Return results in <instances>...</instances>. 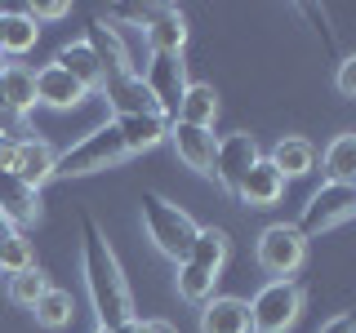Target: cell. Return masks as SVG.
I'll return each mask as SVG.
<instances>
[{"instance_id": "cell-1", "label": "cell", "mask_w": 356, "mask_h": 333, "mask_svg": "<svg viewBox=\"0 0 356 333\" xmlns=\"http://www.w3.org/2000/svg\"><path fill=\"white\" fill-rule=\"evenodd\" d=\"M81 266H85V289H89V302H94V316H98V329H125L134 316V293H129V280L120 271V258L116 249L107 244L103 227L94 218H81Z\"/></svg>"}, {"instance_id": "cell-2", "label": "cell", "mask_w": 356, "mask_h": 333, "mask_svg": "<svg viewBox=\"0 0 356 333\" xmlns=\"http://www.w3.org/2000/svg\"><path fill=\"white\" fill-rule=\"evenodd\" d=\"M138 205H143V227H147V240L165 253V258H174V266L187 262V249H192V240H196V222L187 218L178 205H170L165 196H156V191H143Z\"/></svg>"}, {"instance_id": "cell-3", "label": "cell", "mask_w": 356, "mask_h": 333, "mask_svg": "<svg viewBox=\"0 0 356 333\" xmlns=\"http://www.w3.org/2000/svg\"><path fill=\"white\" fill-rule=\"evenodd\" d=\"M125 142H120L116 125H98L89 129L81 142H72L58 160H54V178H85V173H103V169H116L125 160Z\"/></svg>"}, {"instance_id": "cell-4", "label": "cell", "mask_w": 356, "mask_h": 333, "mask_svg": "<svg viewBox=\"0 0 356 333\" xmlns=\"http://www.w3.org/2000/svg\"><path fill=\"white\" fill-rule=\"evenodd\" d=\"M143 89H147L156 116L165 120V125H174L178 120V103H183V89H187V71H183V53H147V62H143L138 71Z\"/></svg>"}, {"instance_id": "cell-5", "label": "cell", "mask_w": 356, "mask_h": 333, "mask_svg": "<svg viewBox=\"0 0 356 333\" xmlns=\"http://www.w3.org/2000/svg\"><path fill=\"white\" fill-rule=\"evenodd\" d=\"M303 289H298L294 280H272L263 284L259 293H254L250 302V329L254 333H285L294 329V320L303 316Z\"/></svg>"}, {"instance_id": "cell-6", "label": "cell", "mask_w": 356, "mask_h": 333, "mask_svg": "<svg viewBox=\"0 0 356 333\" xmlns=\"http://www.w3.org/2000/svg\"><path fill=\"white\" fill-rule=\"evenodd\" d=\"M356 214V187L352 182H325L316 196L303 205V218H298V236L312 240V236H325V231L352 222Z\"/></svg>"}, {"instance_id": "cell-7", "label": "cell", "mask_w": 356, "mask_h": 333, "mask_svg": "<svg viewBox=\"0 0 356 333\" xmlns=\"http://www.w3.org/2000/svg\"><path fill=\"white\" fill-rule=\"evenodd\" d=\"M254 258H259V266L267 275L289 280V275L307 262V240L298 236V227H289V222H272V227H263L259 244H254Z\"/></svg>"}, {"instance_id": "cell-8", "label": "cell", "mask_w": 356, "mask_h": 333, "mask_svg": "<svg viewBox=\"0 0 356 333\" xmlns=\"http://www.w3.org/2000/svg\"><path fill=\"white\" fill-rule=\"evenodd\" d=\"M259 164V142H254V133H227V138H218V147H214V182L222 187V191H232L236 196V187H241V178Z\"/></svg>"}, {"instance_id": "cell-9", "label": "cell", "mask_w": 356, "mask_h": 333, "mask_svg": "<svg viewBox=\"0 0 356 333\" xmlns=\"http://www.w3.org/2000/svg\"><path fill=\"white\" fill-rule=\"evenodd\" d=\"M170 142H174L178 160H183L187 169L214 178V147H218V138H214L209 129H196V125H183V120H174V125H170Z\"/></svg>"}, {"instance_id": "cell-10", "label": "cell", "mask_w": 356, "mask_h": 333, "mask_svg": "<svg viewBox=\"0 0 356 333\" xmlns=\"http://www.w3.org/2000/svg\"><path fill=\"white\" fill-rule=\"evenodd\" d=\"M0 218L18 231L40 218V191H31L27 182H18L14 169H0Z\"/></svg>"}, {"instance_id": "cell-11", "label": "cell", "mask_w": 356, "mask_h": 333, "mask_svg": "<svg viewBox=\"0 0 356 333\" xmlns=\"http://www.w3.org/2000/svg\"><path fill=\"white\" fill-rule=\"evenodd\" d=\"M54 160H58V151H54L44 138H18L14 178H18V182H27L31 191H40V182H49V178H54Z\"/></svg>"}, {"instance_id": "cell-12", "label": "cell", "mask_w": 356, "mask_h": 333, "mask_svg": "<svg viewBox=\"0 0 356 333\" xmlns=\"http://www.w3.org/2000/svg\"><path fill=\"white\" fill-rule=\"evenodd\" d=\"M36 107V71H27V67L18 62H0V116H27V111Z\"/></svg>"}, {"instance_id": "cell-13", "label": "cell", "mask_w": 356, "mask_h": 333, "mask_svg": "<svg viewBox=\"0 0 356 333\" xmlns=\"http://www.w3.org/2000/svg\"><path fill=\"white\" fill-rule=\"evenodd\" d=\"M111 125H116V133H120V142H125V151H129V155L152 151V147H161V142L170 138V125H165L156 111H134V116H116Z\"/></svg>"}, {"instance_id": "cell-14", "label": "cell", "mask_w": 356, "mask_h": 333, "mask_svg": "<svg viewBox=\"0 0 356 333\" xmlns=\"http://www.w3.org/2000/svg\"><path fill=\"white\" fill-rule=\"evenodd\" d=\"M236 196H241L250 209H272L276 200L285 196V178L272 169V160H267V155H259V164H254V169L241 178Z\"/></svg>"}, {"instance_id": "cell-15", "label": "cell", "mask_w": 356, "mask_h": 333, "mask_svg": "<svg viewBox=\"0 0 356 333\" xmlns=\"http://www.w3.org/2000/svg\"><path fill=\"white\" fill-rule=\"evenodd\" d=\"M200 333H254L245 298H209L200 307Z\"/></svg>"}, {"instance_id": "cell-16", "label": "cell", "mask_w": 356, "mask_h": 333, "mask_svg": "<svg viewBox=\"0 0 356 333\" xmlns=\"http://www.w3.org/2000/svg\"><path fill=\"white\" fill-rule=\"evenodd\" d=\"M272 169L285 178H303V173H312L316 169V147H312L307 138H298V133H285V138H276V147H272Z\"/></svg>"}, {"instance_id": "cell-17", "label": "cell", "mask_w": 356, "mask_h": 333, "mask_svg": "<svg viewBox=\"0 0 356 333\" xmlns=\"http://www.w3.org/2000/svg\"><path fill=\"white\" fill-rule=\"evenodd\" d=\"M36 103H44V107H58V111H67V107H76V103H85V89L72 80V76L63 71V67H40L36 71Z\"/></svg>"}, {"instance_id": "cell-18", "label": "cell", "mask_w": 356, "mask_h": 333, "mask_svg": "<svg viewBox=\"0 0 356 333\" xmlns=\"http://www.w3.org/2000/svg\"><path fill=\"white\" fill-rule=\"evenodd\" d=\"M143 27H147V44L156 53H183L187 44V18L178 9H161V14H143Z\"/></svg>"}, {"instance_id": "cell-19", "label": "cell", "mask_w": 356, "mask_h": 333, "mask_svg": "<svg viewBox=\"0 0 356 333\" xmlns=\"http://www.w3.org/2000/svg\"><path fill=\"white\" fill-rule=\"evenodd\" d=\"M54 67H63V71L72 76V80L81 85L85 94H94V89L103 85V67H98L94 49H89L85 40H72V44H63V49H58V58H54Z\"/></svg>"}, {"instance_id": "cell-20", "label": "cell", "mask_w": 356, "mask_h": 333, "mask_svg": "<svg viewBox=\"0 0 356 333\" xmlns=\"http://www.w3.org/2000/svg\"><path fill=\"white\" fill-rule=\"evenodd\" d=\"M227 249H232L227 231H218V227H196V240H192V249H187V262H192L196 271H205V275H214V280H218L222 262H227Z\"/></svg>"}, {"instance_id": "cell-21", "label": "cell", "mask_w": 356, "mask_h": 333, "mask_svg": "<svg viewBox=\"0 0 356 333\" xmlns=\"http://www.w3.org/2000/svg\"><path fill=\"white\" fill-rule=\"evenodd\" d=\"M214 116H218V94H214V85L187 80L183 103H178V120H183V125H196V129H214Z\"/></svg>"}, {"instance_id": "cell-22", "label": "cell", "mask_w": 356, "mask_h": 333, "mask_svg": "<svg viewBox=\"0 0 356 333\" xmlns=\"http://www.w3.org/2000/svg\"><path fill=\"white\" fill-rule=\"evenodd\" d=\"M40 40V27L22 9H0V53H27Z\"/></svg>"}, {"instance_id": "cell-23", "label": "cell", "mask_w": 356, "mask_h": 333, "mask_svg": "<svg viewBox=\"0 0 356 333\" xmlns=\"http://www.w3.org/2000/svg\"><path fill=\"white\" fill-rule=\"evenodd\" d=\"M31 316H36V325L40 329H63V325H72V316H76V302H72V293L67 289H44V293L36 298V307H31Z\"/></svg>"}, {"instance_id": "cell-24", "label": "cell", "mask_w": 356, "mask_h": 333, "mask_svg": "<svg viewBox=\"0 0 356 333\" xmlns=\"http://www.w3.org/2000/svg\"><path fill=\"white\" fill-rule=\"evenodd\" d=\"M325 173H330V182L356 187V133H339L325 147Z\"/></svg>"}, {"instance_id": "cell-25", "label": "cell", "mask_w": 356, "mask_h": 333, "mask_svg": "<svg viewBox=\"0 0 356 333\" xmlns=\"http://www.w3.org/2000/svg\"><path fill=\"white\" fill-rule=\"evenodd\" d=\"M44 289H49V275H44L36 262L9 275V298H14L18 307H36V298L44 293Z\"/></svg>"}, {"instance_id": "cell-26", "label": "cell", "mask_w": 356, "mask_h": 333, "mask_svg": "<svg viewBox=\"0 0 356 333\" xmlns=\"http://www.w3.org/2000/svg\"><path fill=\"white\" fill-rule=\"evenodd\" d=\"M174 284H178V298H187V302H200V307H205L209 298H214V275L196 271L192 262H178Z\"/></svg>"}, {"instance_id": "cell-27", "label": "cell", "mask_w": 356, "mask_h": 333, "mask_svg": "<svg viewBox=\"0 0 356 333\" xmlns=\"http://www.w3.org/2000/svg\"><path fill=\"white\" fill-rule=\"evenodd\" d=\"M22 266H31V240L22 236L18 227H9L5 236H0V271H22Z\"/></svg>"}, {"instance_id": "cell-28", "label": "cell", "mask_w": 356, "mask_h": 333, "mask_svg": "<svg viewBox=\"0 0 356 333\" xmlns=\"http://www.w3.org/2000/svg\"><path fill=\"white\" fill-rule=\"evenodd\" d=\"M22 14H27L31 22H54V18H67V14H72V5H67V0H31Z\"/></svg>"}, {"instance_id": "cell-29", "label": "cell", "mask_w": 356, "mask_h": 333, "mask_svg": "<svg viewBox=\"0 0 356 333\" xmlns=\"http://www.w3.org/2000/svg\"><path fill=\"white\" fill-rule=\"evenodd\" d=\"M339 94L343 98H356V58H343L339 62Z\"/></svg>"}, {"instance_id": "cell-30", "label": "cell", "mask_w": 356, "mask_h": 333, "mask_svg": "<svg viewBox=\"0 0 356 333\" xmlns=\"http://www.w3.org/2000/svg\"><path fill=\"white\" fill-rule=\"evenodd\" d=\"M120 333H178L170 320H129Z\"/></svg>"}, {"instance_id": "cell-31", "label": "cell", "mask_w": 356, "mask_h": 333, "mask_svg": "<svg viewBox=\"0 0 356 333\" xmlns=\"http://www.w3.org/2000/svg\"><path fill=\"white\" fill-rule=\"evenodd\" d=\"M14 151H18V138L0 133V169H14Z\"/></svg>"}, {"instance_id": "cell-32", "label": "cell", "mask_w": 356, "mask_h": 333, "mask_svg": "<svg viewBox=\"0 0 356 333\" xmlns=\"http://www.w3.org/2000/svg\"><path fill=\"white\" fill-rule=\"evenodd\" d=\"M321 333H356V325H352V316H348V311H343V316L325 320V325H321Z\"/></svg>"}, {"instance_id": "cell-33", "label": "cell", "mask_w": 356, "mask_h": 333, "mask_svg": "<svg viewBox=\"0 0 356 333\" xmlns=\"http://www.w3.org/2000/svg\"><path fill=\"white\" fill-rule=\"evenodd\" d=\"M5 231H9V222H5V218H0V236H5Z\"/></svg>"}, {"instance_id": "cell-34", "label": "cell", "mask_w": 356, "mask_h": 333, "mask_svg": "<svg viewBox=\"0 0 356 333\" xmlns=\"http://www.w3.org/2000/svg\"><path fill=\"white\" fill-rule=\"evenodd\" d=\"M94 333H120V329H94Z\"/></svg>"}]
</instances>
